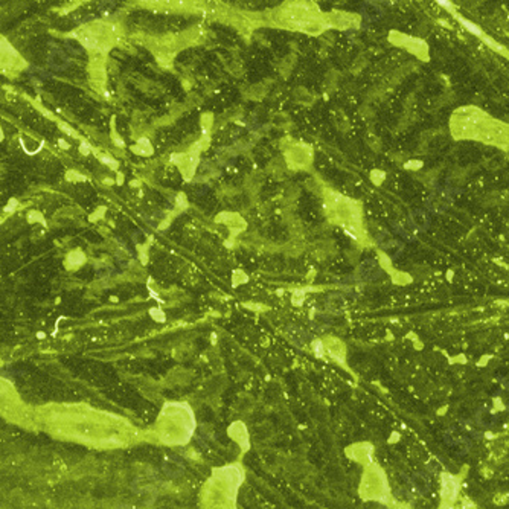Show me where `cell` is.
Returning <instances> with one entry per match:
<instances>
[{
    "mask_svg": "<svg viewBox=\"0 0 509 509\" xmlns=\"http://www.w3.org/2000/svg\"><path fill=\"white\" fill-rule=\"evenodd\" d=\"M142 2L160 13H197L206 7V0H142Z\"/></svg>",
    "mask_w": 509,
    "mask_h": 509,
    "instance_id": "3",
    "label": "cell"
},
{
    "mask_svg": "<svg viewBox=\"0 0 509 509\" xmlns=\"http://www.w3.org/2000/svg\"><path fill=\"white\" fill-rule=\"evenodd\" d=\"M275 22L285 29L310 35L323 32L328 23L314 0H285L275 11Z\"/></svg>",
    "mask_w": 509,
    "mask_h": 509,
    "instance_id": "2",
    "label": "cell"
},
{
    "mask_svg": "<svg viewBox=\"0 0 509 509\" xmlns=\"http://www.w3.org/2000/svg\"><path fill=\"white\" fill-rule=\"evenodd\" d=\"M151 314H153V317H154L156 320H159V322H163V320H165L163 313H162L160 310H151Z\"/></svg>",
    "mask_w": 509,
    "mask_h": 509,
    "instance_id": "5",
    "label": "cell"
},
{
    "mask_svg": "<svg viewBox=\"0 0 509 509\" xmlns=\"http://www.w3.org/2000/svg\"><path fill=\"white\" fill-rule=\"evenodd\" d=\"M323 346H325V351H328L337 360H340V358L345 357L346 348H345V345L340 340H337V338L326 337L325 340H323Z\"/></svg>",
    "mask_w": 509,
    "mask_h": 509,
    "instance_id": "4",
    "label": "cell"
},
{
    "mask_svg": "<svg viewBox=\"0 0 509 509\" xmlns=\"http://www.w3.org/2000/svg\"><path fill=\"white\" fill-rule=\"evenodd\" d=\"M450 132L457 141H471L509 150V123L474 105H463L453 111Z\"/></svg>",
    "mask_w": 509,
    "mask_h": 509,
    "instance_id": "1",
    "label": "cell"
}]
</instances>
